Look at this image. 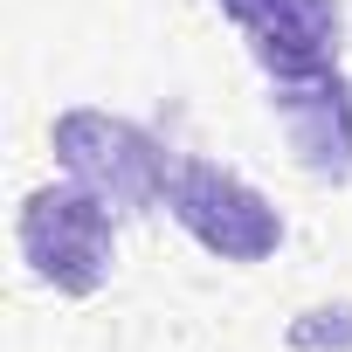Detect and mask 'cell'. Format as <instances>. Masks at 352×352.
Instances as JSON below:
<instances>
[{"instance_id": "cell-1", "label": "cell", "mask_w": 352, "mask_h": 352, "mask_svg": "<svg viewBox=\"0 0 352 352\" xmlns=\"http://www.w3.org/2000/svg\"><path fill=\"white\" fill-rule=\"evenodd\" d=\"M49 145H56L63 180L90 187L118 221L152 214V208L173 194V173H180L145 124H131V118H118V111H90V104L63 111L56 131H49Z\"/></svg>"}, {"instance_id": "cell-2", "label": "cell", "mask_w": 352, "mask_h": 352, "mask_svg": "<svg viewBox=\"0 0 352 352\" xmlns=\"http://www.w3.org/2000/svg\"><path fill=\"white\" fill-rule=\"evenodd\" d=\"M118 214L76 187V180H56V187H35L14 214V242H21V263L63 290V297H97L111 283V263H118Z\"/></svg>"}, {"instance_id": "cell-3", "label": "cell", "mask_w": 352, "mask_h": 352, "mask_svg": "<svg viewBox=\"0 0 352 352\" xmlns=\"http://www.w3.org/2000/svg\"><path fill=\"white\" fill-rule=\"evenodd\" d=\"M166 208L221 263H270L283 249V214L270 208V194H256L242 173H228L214 159H180Z\"/></svg>"}, {"instance_id": "cell-4", "label": "cell", "mask_w": 352, "mask_h": 352, "mask_svg": "<svg viewBox=\"0 0 352 352\" xmlns=\"http://www.w3.org/2000/svg\"><path fill=\"white\" fill-rule=\"evenodd\" d=\"M270 118L283 124V145H290L297 173H311L318 187L352 180V76L345 69L270 83Z\"/></svg>"}, {"instance_id": "cell-5", "label": "cell", "mask_w": 352, "mask_h": 352, "mask_svg": "<svg viewBox=\"0 0 352 352\" xmlns=\"http://www.w3.org/2000/svg\"><path fill=\"white\" fill-rule=\"evenodd\" d=\"M242 35L270 83L324 76V69H338V49H345V8L338 0H270Z\"/></svg>"}, {"instance_id": "cell-6", "label": "cell", "mask_w": 352, "mask_h": 352, "mask_svg": "<svg viewBox=\"0 0 352 352\" xmlns=\"http://www.w3.org/2000/svg\"><path fill=\"white\" fill-rule=\"evenodd\" d=\"M214 8H221V14L235 21V28H249V21H256V14L270 8V0H214Z\"/></svg>"}]
</instances>
